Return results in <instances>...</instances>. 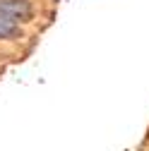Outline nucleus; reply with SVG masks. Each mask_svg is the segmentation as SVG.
<instances>
[{"label":"nucleus","instance_id":"obj_1","mask_svg":"<svg viewBox=\"0 0 149 151\" xmlns=\"http://www.w3.org/2000/svg\"><path fill=\"white\" fill-rule=\"evenodd\" d=\"M34 17V7L29 0H0V19L7 22H29Z\"/></svg>","mask_w":149,"mask_h":151},{"label":"nucleus","instance_id":"obj_2","mask_svg":"<svg viewBox=\"0 0 149 151\" xmlns=\"http://www.w3.org/2000/svg\"><path fill=\"white\" fill-rule=\"evenodd\" d=\"M22 31H20V24L17 22H7V19H0V41H12L17 39Z\"/></svg>","mask_w":149,"mask_h":151}]
</instances>
